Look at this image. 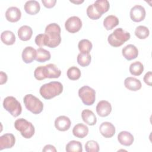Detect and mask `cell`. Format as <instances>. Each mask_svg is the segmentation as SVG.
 <instances>
[{"instance_id": "cell-3", "label": "cell", "mask_w": 152, "mask_h": 152, "mask_svg": "<svg viewBox=\"0 0 152 152\" xmlns=\"http://www.w3.org/2000/svg\"><path fill=\"white\" fill-rule=\"evenodd\" d=\"M131 37L129 33L125 31L122 28L115 29L107 38L109 43L113 47H119Z\"/></svg>"}, {"instance_id": "cell-16", "label": "cell", "mask_w": 152, "mask_h": 152, "mask_svg": "<svg viewBox=\"0 0 152 152\" xmlns=\"http://www.w3.org/2000/svg\"><path fill=\"white\" fill-rule=\"evenodd\" d=\"M37 55L36 50L31 46L26 47L22 52V59L26 64L31 63L34 59H36Z\"/></svg>"}, {"instance_id": "cell-27", "label": "cell", "mask_w": 152, "mask_h": 152, "mask_svg": "<svg viewBox=\"0 0 152 152\" xmlns=\"http://www.w3.org/2000/svg\"><path fill=\"white\" fill-rule=\"evenodd\" d=\"M37 55L36 58V61L39 62H45L47 61H49L51 55L49 51L42 48H39L37 50Z\"/></svg>"}, {"instance_id": "cell-31", "label": "cell", "mask_w": 152, "mask_h": 152, "mask_svg": "<svg viewBox=\"0 0 152 152\" xmlns=\"http://www.w3.org/2000/svg\"><path fill=\"white\" fill-rule=\"evenodd\" d=\"M77 60L78 64L80 66L83 67H85L90 65L91 60V57L89 53H80L77 56Z\"/></svg>"}, {"instance_id": "cell-28", "label": "cell", "mask_w": 152, "mask_h": 152, "mask_svg": "<svg viewBox=\"0 0 152 152\" xmlns=\"http://www.w3.org/2000/svg\"><path fill=\"white\" fill-rule=\"evenodd\" d=\"M129 69L132 75L139 76L143 72L144 66L140 61H135L130 65Z\"/></svg>"}, {"instance_id": "cell-19", "label": "cell", "mask_w": 152, "mask_h": 152, "mask_svg": "<svg viewBox=\"0 0 152 152\" xmlns=\"http://www.w3.org/2000/svg\"><path fill=\"white\" fill-rule=\"evenodd\" d=\"M118 140L119 142L125 146H130L134 142V136L126 131L120 132L118 135Z\"/></svg>"}, {"instance_id": "cell-34", "label": "cell", "mask_w": 152, "mask_h": 152, "mask_svg": "<svg viewBox=\"0 0 152 152\" xmlns=\"http://www.w3.org/2000/svg\"><path fill=\"white\" fill-rule=\"evenodd\" d=\"M87 16L91 20H98L100 18L102 15L99 14L96 8H94V4L90 5L87 8Z\"/></svg>"}, {"instance_id": "cell-35", "label": "cell", "mask_w": 152, "mask_h": 152, "mask_svg": "<svg viewBox=\"0 0 152 152\" xmlns=\"http://www.w3.org/2000/svg\"><path fill=\"white\" fill-rule=\"evenodd\" d=\"M85 150L87 152H98L99 151V144L94 140L88 141L85 144Z\"/></svg>"}, {"instance_id": "cell-15", "label": "cell", "mask_w": 152, "mask_h": 152, "mask_svg": "<svg viewBox=\"0 0 152 152\" xmlns=\"http://www.w3.org/2000/svg\"><path fill=\"white\" fill-rule=\"evenodd\" d=\"M21 11L16 7H11L8 8L5 12L6 19L11 23L18 21L21 18Z\"/></svg>"}, {"instance_id": "cell-11", "label": "cell", "mask_w": 152, "mask_h": 152, "mask_svg": "<svg viewBox=\"0 0 152 152\" xmlns=\"http://www.w3.org/2000/svg\"><path fill=\"white\" fill-rule=\"evenodd\" d=\"M96 112L101 117L108 116L112 112L111 104L106 100L100 101L96 106Z\"/></svg>"}, {"instance_id": "cell-25", "label": "cell", "mask_w": 152, "mask_h": 152, "mask_svg": "<svg viewBox=\"0 0 152 152\" xmlns=\"http://www.w3.org/2000/svg\"><path fill=\"white\" fill-rule=\"evenodd\" d=\"M15 36L13 32L10 30H5L1 34V41L7 45H12L15 42Z\"/></svg>"}, {"instance_id": "cell-32", "label": "cell", "mask_w": 152, "mask_h": 152, "mask_svg": "<svg viewBox=\"0 0 152 152\" xmlns=\"http://www.w3.org/2000/svg\"><path fill=\"white\" fill-rule=\"evenodd\" d=\"M150 34L149 29L144 26H139L136 27L135 30V36L140 39H146Z\"/></svg>"}, {"instance_id": "cell-42", "label": "cell", "mask_w": 152, "mask_h": 152, "mask_svg": "<svg viewBox=\"0 0 152 152\" xmlns=\"http://www.w3.org/2000/svg\"><path fill=\"white\" fill-rule=\"evenodd\" d=\"M72 3H74V4H81L84 2V1H70Z\"/></svg>"}, {"instance_id": "cell-41", "label": "cell", "mask_w": 152, "mask_h": 152, "mask_svg": "<svg viewBox=\"0 0 152 152\" xmlns=\"http://www.w3.org/2000/svg\"><path fill=\"white\" fill-rule=\"evenodd\" d=\"M7 78H8L7 75L5 72L1 71L0 72V84L2 85L5 84L7 81Z\"/></svg>"}, {"instance_id": "cell-38", "label": "cell", "mask_w": 152, "mask_h": 152, "mask_svg": "<svg viewBox=\"0 0 152 152\" xmlns=\"http://www.w3.org/2000/svg\"><path fill=\"white\" fill-rule=\"evenodd\" d=\"M144 81L145 82V84L147 85L151 86V83H152V72L151 71H148L147 72L143 78Z\"/></svg>"}, {"instance_id": "cell-29", "label": "cell", "mask_w": 152, "mask_h": 152, "mask_svg": "<svg viewBox=\"0 0 152 152\" xmlns=\"http://www.w3.org/2000/svg\"><path fill=\"white\" fill-rule=\"evenodd\" d=\"M93 47L91 42L88 39H82L78 44V48L82 53H88L90 52Z\"/></svg>"}, {"instance_id": "cell-10", "label": "cell", "mask_w": 152, "mask_h": 152, "mask_svg": "<svg viewBox=\"0 0 152 152\" xmlns=\"http://www.w3.org/2000/svg\"><path fill=\"white\" fill-rule=\"evenodd\" d=\"M15 142L14 135L10 133H7L0 137V150L5 148H12Z\"/></svg>"}, {"instance_id": "cell-22", "label": "cell", "mask_w": 152, "mask_h": 152, "mask_svg": "<svg viewBox=\"0 0 152 152\" xmlns=\"http://www.w3.org/2000/svg\"><path fill=\"white\" fill-rule=\"evenodd\" d=\"M18 36L23 41H27L30 39L33 34L32 28L28 26H23L18 30Z\"/></svg>"}, {"instance_id": "cell-24", "label": "cell", "mask_w": 152, "mask_h": 152, "mask_svg": "<svg viewBox=\"0 0 152 152\" xmlns=\"http://www.w3.org/2000/svg\"><path fill=\"white\" fill-rule=\"evenodd\" d=\"M119 23L117 17L113 15L107 16L103 20V26L107 30H110L118 25Z\"/></svg>"}, {"instance_id": "cell-14", "label": "cell", "mask_w": 152, "mask_h": 152, "mask_svg": "<svg viewBox=\"0 0 152 152\" xmlns=\"http://www.w3.org/2000/svg\"><path fill=\"white\" fill-rule=\"evenodd\" d=\"M124 57L128 61L135 59L138 55V50L135 46L129 44L125 46L122 50Z\"/></svg>"}, {"instance_id": "cell-36", "label": "cell", "mask_w": 152, "mask_h": 152, "mask_svg": "<svg viewBox=\"0 0 152 152\" xmlns=\"http://www.w3.org/2000/svg\"><path fill=\"white\" fill-rule=\"evenodd\" d=\"M48 36L46 34H39L36 36L35 38V43L39 47L47 46Z\"/></svg>"}, {"instance_id": "cell-23", "label": "cell", "mask_w": 152, "mask_h": 152, "mask_svg": "<svg viewBox=\"0 0 152 152\" xmlns=\"http://www.w3.org/2000/svg\"><path fill=\"white\" fill-rule=\"evenodd\" d=\"M81 118L83 121L88 125H94L97 122V118L94 113L89 109H84L82 111Z\"/></svg>"}, {"instance_id": "cell-13", "label": "cell", "mask_w": 152, "mask_h": 152, "mask_svg": "<svg viewBox=\"0 0 152 152\" xmlns=\"http://www.w3.org/2000/svg\"><path fill=\"white\" fill-rule=\"evenodd\" d=\"M99 131L100 134L104 138L112 137L116 132L115 127L109 122H104L102 123L99 126Z\"/></svg>"}, {"instance_id": "cell-8", "label": "cell", "mask_w": 152, "mask_h": 152, "mask_svg": "<svg viewBox=\"0 0 152 152\" xmlns=\"http://www.w3.org/2000/svg\"><path fill=\"white\" fill-rule=\"evenodd\" d=\"M82 27V21L81 19L77 16H72L68 18L65 23L66 30L71 33H75L78 32Z\"/></svg>"}, {"instance_id": "cell-40", "label": "cell", "mask_w": 152, "mask_h": 152, "mask_svg": "<svg viewBox=\"0 0 152 152\" xmlns=\"http://www.w3.org/2000/svg\"><path fill=\"white\" fill-rule=\"evenodd\" d=\"M42 151H43V152H48V151L56 152V149L55 148V147L53 145H50V144H48L44 147V148L42 150Z\"/></svg>"}, {"instance_id": "cell-26", "label": "cell", "mask_w": 152, "mask_h": 152, "mask_svg": "<svg viewBox=\"0 0 152 152\" xmlns=\"http://www.w3.org/2000/svg\"><path fill=\"white\" fill-rule=\"evenodd\" d=\"M93 4L97 11L101 15H103L109 10L110 4L107 0H97Z\"/></svg>"}, {"instance_id": "cell-21", "label": "cell", "mask_w": 152, "mask_h": 152, "mask_svg": "<svg viewBox=\"0 0 152 152\" xmlns=\"http://www.w3.org/2000/svg\"><path fill=\"white\" fill-rule=\"evenodd\" d=\"M88 133V128L83 124H78L75 125L72 129L73 135L79 138H83L87 135Z\"/></svg>"}, {"instance_id": "cell-12", "label": "cell", "mask_w": 152, "mask_h": 152, "mask_svg": "<svg viewBox=\"0 0 152 152\" xmlns=\"http://www.w3.org/2000/svg\"><path fill=\"white\" fill-rule=\"evenodd\" d=\"M71 125L70 119L66 116H59L55 121V126L58 131H65L69 129Z\"/></svg>"}, {"instance_id": "cell-7", "label": "cell", "mask_w": 152, "mask_h": 152, "mask_svg": "<svg viewBox=\"0 0 152 152\" xmlns=\"http://www.w3.org/2000/svg\"><path fill=\"white\" fill-rule=\"evenodd\" d=\"M78 96L84 104L91 106L95 102L96 91L90 87L84 86L79 89Z\"/></svg>"}, {"instance_id": "cell-1", "label": "cell", "mask_w": 152, "mask_h": 152, "mask_svg": "<svg viewBox=\"0 0 152 152\" xmlns=\"http://www.w3.org/2000/svg\"><path fill=\"white\" fill-rule=\"evenodd\" d=\"M45 34L48 36V47L55 48L57 47L61 42V27L56 23H50L45 28Z\"/></svg>"}, {"instance_id": "cell-4", "label": "cell", "mask_w": 152, "mask_h": 152, "mask_svg": "<svg viewBox=\"0 0 152 152\" xmlns=\"http://www.w3.org/2000/svg\"><path fill=\"white\" fill-rule=\"evenodd\" d=\"M15 128L20 132L21 135L27 139L31 138L35 132L33 125L24 118L17 119L14 122Z\"/></svg>"}, {"instance_id": "cell-18", "label": "cell", "mask_w": 152, "mask_h": 152, "mask_svg": "<svg viewBox=\"0 0 152 152\" xmlns=\"http://www.w3.org/2000/svg\"><path fill=\"white\" fill-rule=\"evenodd\" d=\"M124 85L127 89L134 91L139 90L142 87L140 80L132 77H128L125 78L124 81Z\"/></svg>"}, {"instance_id": "cell-2", "label": "cell", "mask_w": 152, "mask_h": 152, "mask_svg": "<svg viewBox=\"0 0 152 152\" xmlns=\"http://www.w3.org/2000/svg\"><path fill=\"white\" fill-rule=\"evenodd\" d=\"M63 86L59 81H51L45 84L40 88V94L45 99H51L62 93Z\"/></svg>"}, {"instance_id": "cell-30", "label": "cell", "mask_w": 152, "mask_h": 152, "mask_svg": "<svg viewBox=\"0 0 152 152\" xmlns=\"http://www.w3.org/2000/svg\"><path fill=\"white\" fill-rule=\"evenodd\" d=\"M65 150L67 152H82V144L78 141H71L66 144Z\"/></svg>"}, {"instance_id": "cell-9", "label": "cell", "mask_w": 152, "mask_h": 152, "mask_svg": "<svg viewBox=\"0 0 152 152\" xmlns=\"http://www.w3.org/2000/svg\"><path fill=\"white\" fill-rule=\"evenodd\" d=\"M145 10L144 7L135 5L130 10L131 19L134 22H140L145 17Z\"/></svg>"}, {"instance_id": "cell-20", "label": "cell", "mask_w": 152, "mask_h": 152, "mask_svg": "<svg viewBox=\"0 0 152 152\" xmlns=\"http://www.w3.org/2000/svg\"><path fill=\"white\" fill-rule=\"evenodd\" d=\"M40 10V4L36 1H28L24 4V10L29 15H35L39 12Z\"/></svg>"}, {"instance_id": "cell-17", "label": "cell", "mask_w": 152, "mask_h": 152, "mask_svg": "<svg viewBox=\"0 0 152 152\" xmlns=\"http://www.w3.org/2000/svg\"><path fill=\"white\" fill-rule=\"evenodd\" d=\"M45 72L46 78H57L61 74V70L53 64L45 65Z\"/></svg>"}, {"instance_id": "cell-5", "label": "cell", "mask_w": 152, "mask_h": 152, "mask_svg": "<svg viewBox=\"0 0 152 152\" xmlns=\"http://www.w3.org/2000/svg\"><path fill=\"white\" fill-rule=\"evenodd\" d=\"M26 108L33 114H39L43 109V104L37 97L31 94H26L23 98Z\"/></svg>"}, {"instance_id": "cell-33", "label": "cell", "mask_w": 152, "mask_h": 152, "mask_svg": "<svg viewBox=\"0 0 152 152\" xmlns=\"http://www.w3.org/2000/svg\"><path fill=\"white\" fill-rule=\"evenodd\" d=\"M81 71L77 66H73L68 68L67 71V77L71 80H77L81 77Z\"/></svg>"}, {"instance_id": "cell-37", "label": "cell", "mask_w": 152, "mask_h": 152, "mask_svg": "<svg viewBox=\"0 0 152 152\" xmlns=\"http://www.w3.org/2000/svg\"><path fill=\"white\" fill-rule=\"evenodd\" d=\"M34 76L37 80H43L46 78L45 72V66H39L37 67L34 71Z\"/></svg>"}, {"instance_id": "cell-6", "label": "cell", "mask_w": 152, "mask_h": 152, "mask_svg": "<svg viewBox=\"0 0 152 152\" xmlns=\"http://www.w3.org/2000/svg\"><path fill=\"white\" fill-rule=\"evenodd\" d=\"M3 107L14 117H17L22 112L21 103L13 96H7L4 99Z\"/></svg>"}, {"instance_id": "cell-39", "label": "cell", "mask_w": 152, "mask_h": 152, "mask_svg": "<svg viewBox=\"0 0 152 152\" xmlns=\"http://www.w3.org/2000/svg\"><path fill=\"white\" fill-rule=\"evenodd\" d=\"M42 4L47 8H51L55 5L56 2V0H42Z\"/></svg>"}]
</instances>
